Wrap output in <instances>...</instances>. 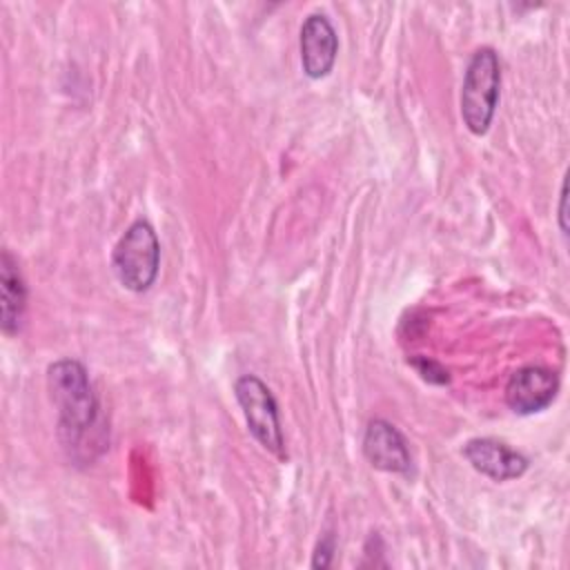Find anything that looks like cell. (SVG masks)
Masks as SVG:
<instances>
[{"instance_id": "obj_7", "label": "cell", "mask_w": 570, "mask_h": 570, "mask_svg": "<svg viewBox=\"0 0 570 570\" xmlns=\"http://www.w3.org/2000/svg\"><path fill=\"white\" fill-rule=\"evenodd\" d=\"M463 456L476 472H481L483 476H488L492 481L519 479L530 465L525 454H521L519 450L510 448L508 443H503L499 439H490V436L470 439L463 445Z\"/></svg>"}, {"instance_id": "obj_5", "label": "cell", "mask_w": 570, "mask_h": 570, "mask_svg": "<svg viewBox=\"0 0 570 570\" xmlns=\"http://www.w3.org/2000/svg\"><path fill=\"white\" fill-rule=\"evenodd\" d=\"M559 392V376L541 365H523L505 383V403L514 414L543 412Z\"/></svg>"}, {"instance_id": "obj_9", "label": "cell", "mask_w": 570, "mask_h": 570, "mask_svg": "<svg viewBox=\"0 0 570 570\" xmlns=\"http://www.w3.org/2000/svg\"><path fill=\"white\" fill-rule=\"evenodd\" d=\"M27 312V285L20 274L18 261L9 249L0 254V325L7 336L22 330Z\"/></svg>"}, {"instance_id": "obj_2", "label": "cell", "mask_w": 570, "mask_h": 570, "mask_svg": "<svg viewBox=\"0 0 570 570\" xmlns=\"http://www.w3.org/2000/svg\"><path fill=\"white\" fill-rule=\"evenodd\" d=\"M501 89V65L492 47H481L468 60L463 85H461V118L463 125L474 134H488Z\"/></svg>"}, {"instance_id": "obj_10", "label": "cell", "mask_w": 570, "mask_h": 570, "mask_svg": "<svg viewBox=\"0 0 570 570\" xmlns=\"http://www.w3.org/2000/svg\"><path fill=\"white\" fill-rule=\"evenodd\" d=\"M412 367H414L416 374H421V379L428 381V383L445 385V383L450 381L448 370H445L441 363H436V361H432V358H428V356H414V358H412Z\"/></svg>"}, {"instance_id": "obj_3", "label": "cell", "mask_w": 570, "mask_h": 570, "mask_svg": "<svg viewBox=\"0 0 570 570\" xmlns=\"http://www.w3.org/2000/svg\"><path fill=\"white\" fill-rule=\"evenodd\" d=\"M160 267V240L156 229L145 220H134L118 238L111 252V269L116 281L129 292H147Z\"/></svg>"}, {"instance_id": "obj_12", "label": "cell", "mask_w": 570, "mask_h": 570, "mask_svg": "<svg viewBox=\"0 0 570 570\" xmlns=\"http://www.w3.org/2000/svg\"><path fill=\"white\" fill-rule=\"evenodd\" d=\"M566 203H568V185H561V198H559V227L563 234H568V223H566Z\"/></svg>"}, {"instance_id": "obj_4", "label": "cell", "mask_w": 570, "mask_h": 570, "mask_svg": "<svg viewBox=\"0 0 570 570\" xmlns=\"http://www.w3.org/2000/svg\"><path fill=\"white\" fill-rule=\"evenodd\" d=\"M234 396L252 436L276 459H287L278 403L272 390L254 374H243L234 383Z\"/></svg>"}, {"instance_id": "obj_6", "label": "cell", "mask_w": 570, "mask_h": 570, "mask_svg": "<svg viewBox=\"0 0 570 570\" xmlns=\"http://www.w3.org/2000/svg\"><path fill=\"white\" fill-rule=\"evenodd\" d=\"M301 67L312 80L325 78L336 62L338 36L325 13H309L301 24Z\"/></svg>"}, {"instance_id": "obj_11", "label": "cell", "mask_w": 570, "mask_h": 570, "mask_svg": "<svg viewBox=\"0 0 570 570\" xmlns=\"http://www.w3.org/2000/svg\"><path fill=\"white\" fill-rule=\"evenodd\" d=\"M336 552V537L334 532H325L314 550V559H312V568H327L332 563V557Z\"/></svg>"}, {"instance_id": "obj_8", "label": "cell", "mask_w": 570, "mask_h": 570, "mask_svg": "<svg viewBox=\"0 0 570 570\" xmlns=\"http://www.w3.org/2000/svg\"><path fill=\"white\" fill-rule=\"evenodd\" d=\"M363 454L376 470L410 474L412 454L405 436L385 419H374L367 423L363 434Z\"/></svg>"}, {"instance_id": "obj_1", "label": "cell", "mask_w": 570, "mask_h": 570, "mask_svg": "<svg viewBox=\"0 0 570 570\" xmlns=\"http://www.w3.org/2000/svg\"><path fill=\"white\" fill-rule=\"evenodd\" d=\"M47 387L58 412V434L69 450H80L98 425V396L85 365L60 358L47 367Z\"/></svg>"}]
</instances>
